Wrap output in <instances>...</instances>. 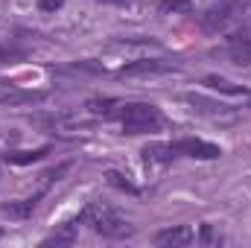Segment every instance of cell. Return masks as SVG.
I'll use <instances>...</instances> for the list:
<instances>
[{"label":"cell","instance_id":"obj_1","mask_svg":"<svg viewBox=\"0 0 251 248\" xmlns=\"http://www.w3.org/2000/svg\"><path fill=\"white\" fill-rule=\"evenodd\" d=\"M79 219H82V225H91V228H94L100 237H105V240H126V237L134 234V225H128V219H123L114 207H108V204H102V201L88 204V207L79 213Z\"/></svg>","mask_w":251,"mask_h":248},{"label":"cell","instance_id":"obj_2","mask_svg":"<svg viewBox=\"0 0 251 248\" xmlns=\"http://www.w3.org/2000/svg\"><path fill=\"white\" fill-rule=\"evenodd\" d=\"M120 123H123L126 134H149L161 128V111L149 102H131L120 108Z\"/></svg>","mask_w":251,"mask_h":248},{"label":"cell","instance_id":"obj_3","mask_svg":"<svg viewBox=\"0 0 251 248\" xmlns=\"http://www.w3.org/2000/svg\"><path fill=\"white\" fill-rule=\"evenodd\" d=\"M249 3L251 0H216V3H210V6L199 15V24H201L204 32H219V29H225L237 15H243Z\"/></svg>","mask_w":251,"mask_h":248},{"label":"cell","instance_id":"obj_4","mask_svg":"<svg viewBox=\"0 0 251 248\" xmlns=\"http://www.w3.org/2000/svg\"><path fill=\"white\" fill-rule=\"evenodd\" d=\"M173 155H184V158H199V161H216L222 155L219 146L207 143V140H199V137H184L178 143H173Z\"/></svg>","mask_w":251,"mask_h":248},{"label":"cell","instance_id":"obj_5","mask_svg":"<svg viewBox=\"0 0 251 248\" xmlns=\"http://www.w3.org/2000/svg\"><path fill=\"white\" fill-rule=\"evenodd\" d=\"M228 59L240 67H249L251 64V32L249 29H240L228 38Z\"/></svg>","mask_w":251,"mask_h":248},{"label":"cell","instance_id":"obj_6","mask_svg":"<svg viewBox=\"0 0 251 248\" xmlns=\"http://www.w3.org/2000/svg\"><path fill=\"white\" fill-rule=\"evenodd\" d=\"M184 99H187V105H193V111H199V114H204V117H210V120H231V117H234V111H231L228 105L210 102V99H204V97H199V94H187Z\"/></svg>","mask_w":251,"mask_h":248},{"label":"cell","instance_id":"obj_7","mask_svg":"<svg viewBox=\"0 0 251 248\" xmlns=\"http://www.w3.org/2000/svg\"><path fill=\"white\" fill-rule=\"evenodd\" d=\"M196 240L193 228L190 225H173V228H164L155 234V243L158 246H167V248H181V246H190Z\"/></svg>","mask_w":251,"mask_h":248},{"label":"cell","instance_id":"obj_8","mask_svg":"<svg viewBox=\"0 0 251 248\" xmlns=\"http://www.w3.org/2000/svg\"><path fill=\"white\" fill-rule=\"evenodd\" d=\"M79 225H82V219H79V216H76L73 222H64L62 228H59L56 234H50L41 246H44V248H50V246H56V248H59V246H73V243H76V237H79Z\"/></svg>","mask_w":251,"mask_h":248},{"label":"cell","instance_id":"obj_9","mask_svg":"<svg viewBox=\"0 0 251 248\" xmlns=\"http://www.w3.org/2000/svg\"><path fill=\"white\" fill-rule=\"evenodd\" d=\"M41 196H44V190H41V193H35V196H29V198L9 201V204H3V213H6V216H12V219H29V216L35 213V207H38Z\"/></svg>","mask_w":251,"mask_h":248},{"label":"cell","instance_id":"obj_10","mask_svg":"<svg viewBox=\"0 0 251 248\" xmlns=\"http://www.w3.org/2000/svg\"><path fill=\"white\" fill-rule=\"evenodd\" d=\"M170 70V64L155 62V59H137V62L120 67V76H146V73H164Z\"/></svg>","mask_w":251,"mask_h":248},{"label":"cell","instance_id":"obj_11","mask_svg":"<svg viewBox=\"0 0 251 248\" xmlns=\"http://www.w3.org/2000/svg\"><path fill=\"white\" fill-rule=\"evenodd\" d=\"M173 158H176L173 155V143H149L143 149V161L146 164H167Z\"/></svg>","mask_w":251,"mask_h":248},{"label":"cell","instance_id":"obj_12","mask_svg":"<svg viewBox=\"0 0 251 248\" xmlns=\"http://www.w3.org/2000/svg\"><path fill=\"white\" fill-rule=\"evenodd\" d=\"M47 155H50V146H41V149H32V152H6V161L24 167V164H35V161H41Z\"/></svg>","mask_w":251,"mask_h":248},{"label":"cell","instance_id":"obj_13","mask_svg":"<svg viewBox=\"0 0 251 248\" xmlns=\"http://www.w3.org/2000/svg\"><path fill=\"white\" fill-rule=\"evenodd\" d=\"M204 85L207 88H213V91H222V94H231V97H240V94H249L243 85H234V82H228V79H222V76H204Z\"/></svg>","mask_w":251,"mask_h":248},{"label":"cell","instance_id":"obj_14","mask_svg":"<svg viewBox=\"0 0 251 248\" xmlns=\"http://www.w3.org/2000/svg\"><path fill=\"white\" fill-rule=\"evenodd\" d=\"M44 94H35V91H18V94H3L0 102L3 105H32V102H41Z\"/></svg>","mask_w":251,"mask_h":248},{"label":"cell","instance_id":"obj_15","mask_svg":"<svg viewBox=\"0 0 251 248\" xmlns=\"http://www.w3.org/2000/svg\"><path fill=\"white\" fill-rule=\"evenodd\" d=\"M111 105H117V99H111V97H105V99H88L85 102V108L91 114H102V117H111Z\"/></svg>","mask_w":251,"mask_h":248},{"label":"cell","instance_id":"obj_16","mask_svg":"<svg viewBox=\"0 0 251 248\" xmlns=\"http://www.w3.org/2000/svg\"><path fill=\"white\" fill-rule=\"evenodd\" d=\"M105 178H108V184L117 187V190H126V193H137V187L131 184V181H128L126 175H120V173H108Z\"/></svg>","mask_w":251,"mask_h":248},{"label":"cell","instance_id":"obj_17","mask_svg":"<svg viewBox=\"0 0 251 248\" xmlns=\"http://www.w3.org/2000/svg\"><path fill=\"white\" fill-rule=\"evenodd\" d=\"M190 0H161V12H190Z\"/></svg>","mask_w":251,"mask_h":248},{"label":"cell","instance_id":"obj_18","mask_svg":"<svg viewBox=\"0 0 251 248\" xmlns=\"http://www.w3.org/2000/svg\"><path fill=\"white\" fill-rule=\"evenodd\" d=\"M67 73H100L102 67L94 62H79V64H70V67H64Z\"/></svg>","mask_w":251,"mask_h":248},{"label":"cell","instance_id":"obj_19","mask_svg":"<svg viewBox=\"0 0 251 248\" xmlns=\"http://www.w3.org/2000/svg\"><path fill=\"white\" fill-rule=\"evenodd\" d=\"M201 243H204V246H213V243H219V237L213 234V228H210V225H201Z\"/></svg>","mask_w":251,"mask_h":248},{"label":"cell","instance_id":"obj_20","mask_svg":"<svg viewBox=\"0 0 251 248\" xmlns=\"http://www.w3.org/2000/svg\"><path fill=\"white\" fill-rule=\"evenodd\" d=\"M38 6H41V12H56L64 6V0H38Z\"/></svg>","mask_w":251,"mask_h":248},{"label":"cell","instance_id":"obj_21","mask_svg":"<svg viewBox=\"0 0 251 248\" xmlns=\"http://www.w3.org/2000/svg\"><path fill=\"white\" fill-rule=\"evenodd\" d=\"M114 3H120V0H114Z\"/></svg>","mask_w":251,"mask_h":248}]
</instances>
